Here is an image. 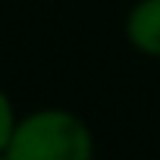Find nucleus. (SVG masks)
<instances>
[{"label":"nucleus","instance_id":"1","mask_svg":"<svg viewBox=\"0 0 160 160\" xmlns=\"http://www.w3.org/2000/svg\"><path fill=\"white\" fill-rule=\"evenodd\" d=\"M3 160H94V135L82 116L60 107L28 113L10 144L0 151Z\"/></svg>","mask_w":160,"mask_h":160},{"label":"nucleus","instance_id":"2","mask_svg":"<svg viewBox=\"0 0 160 160\" xmlns=\"http://www.w3.org/2000/svg\"><path fill=\"white\" fill-rule=\"evenodd\" d=\"M126 38L135 50L160 60V0H138L126 19Z\"/></svg>","mask_w":160,"mask_h":160},{"label":"nucleus","instance_id":"3","mask_svg":"<svg viewBox=\"0 0 160 160\" xmlns=\"http://www.w3.org/2000/svg\"><path fill=\"white\" fill-rule=\"evenodd\" d=\"M19 122H22V119H16V113H13V101H10V94H0V151H3V148L10 144V138L16 135V129H19Z\"/></svg>","mask_w":160,"mask_h":160},{"label":"nucleus","instance_id":"4","mask_svg":"<svg viewBox=\"0 0 160 160\" xmlns=\"http://www.w3.org/2000/svg\"><path fill=\"white\" fill-rule=\"evenodd\" d=\"M0 160H3V157H0Z\"/></svg>","mask_w":160,"mask_h":160}]
</instances>
